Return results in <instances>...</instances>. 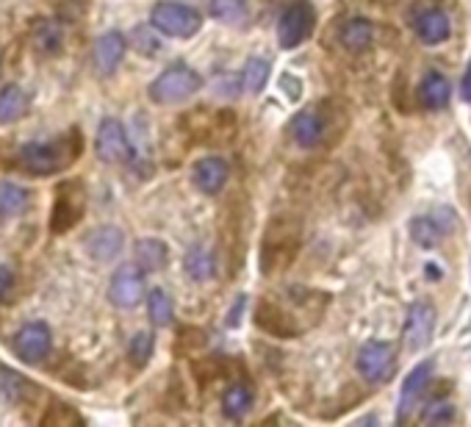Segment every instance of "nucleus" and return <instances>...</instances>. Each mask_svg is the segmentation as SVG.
Masks as SVG:
<instances>
[{
  "label": "nucleus",
  "instance_id": "nucleus-24",
  "mask_svg": "<svg viewBox=\"0 0 471 427\" xmlns=\"http://www.w3.org/2000/svg\"><path fill=\"white\" fill-rule=\"evenodd\" d=\"M64 45V31H62V25L55 22V20H37L34 25V47L45 56H53V53H59Z\"/></svg>",
  "mask_w": 471,
  "mask_h": 427
},
{
  "label": "nucleus",
  "instance_id": "nucleus-18",
  "mask_svg": "<svg viewBox=\"0 0 471 427\" xmlns=\"http://www.w3.org/2000/svg\"><path fill=\"white\" fill-rule=\"evenodd\" d=\"M253 403H256V391L247 383H233L225 389V394H222V416L239 422L241 416L249 414Z\"/></svg>",
  "mask_w": 471,
  "mask_h": 427
},
{
  "label": "nucleus",
  "instance_id": "nucleus-14",
  "mask_svg": "<svg viewBox=\"0 0 471 427\" xmlns=\"http://www.w3.org/2000/svg\"><path fill=\"white\" fill-rule=\"evenodd\" d=\"M324 117L319 114V108H305L291 120V136L299 148H319L324 141Z\"/></svg>",
  "mask_w": 471,
  "mask_h": 427
},
{
  "label": "nucleus",
  "instance_id": "nucleus-28",
  "mask_svg": "<svg viewBox=\"0 0 471 427\" xmlns=\"http://www.w3.org/2000/svg\"><path fill=\"white\" fill-rule=\"evenodd\" d=\"M206 4H208L211 17L219 22H241L247 14L244 0H206Z\"/></svg>",
  "mask_w": 471,
  "mask_h": 427
},
{
  "label": "nucleus",
  "instance_id": "nucleus-26",
  "mask_svg": "<svg viewBox=\"0 0 471 427\" xmlns=\"http://www.w3.org/2000/svg\"><path fill=\"white\" fill-rule=\"evenodd\" d=\"M147 314H150V322L156 328H166L175 317V305H172V297L166 295L164 289H153L147 292Z\"/></svg>",
  "mask_w": 471,
  "mask_h": 427
},
{
  "label": "nucleus",
  "instance_id": "nucleus-31",
  "mask_svg": "<svg viewBox=\"0 0 471 427\" xmlns=\"http://www.w3.org/2000/svg\"><path fill=\"white\" fill-rule=\"evenodd\" d=\"M153 347H156V341H153V333L142 330V333H136L130 338V345H128V355L136 366H145L153 355Z\"/></svg>",
  "mask_w": 471,
  "mask_h": 427
},
{
  "label": "nucleus",
  "instance_id": "nucleus-23",
  "mask_svg": "<svg viewBox=\"0 0 471 427\" xmlns=\"http://www.w3.org/2000/svg\"><path fill=\"white\" fill-rule=\"evenodd\" d=\"M133 252H136V264L145 272H158L170 261V250H166L161 239H139Z\"/></svg>",
  "mask_w": 471,
  "mask_h": 427
},
{
  "label": "nucleus",
  "instance_id": "nucleus-17",
  "mask_svg": "<svg viewBox=\"0 0 471 427\" xmlns=\"http://www.w3.org/2000/svg\"><path fill=\"white\" fill-rule=\"evenodd\" d=\"M122 244H125V236L120 227L114 225H103L97 227V231H92L87 236V250L95 261H111L117 259V255L122 252Z\"/></svg>",
  "mask_w": 471,
  "mask_h": 427
},
{
  "label": "nucleus",
  "instance_id": "nucleus-32",
  "mask_svg": "<svg viewBox=\"0 0 471 427\" xmlns=\"http://www.w3.org/2000/svg\"><path fill=\"white\" fill-rule=\"evenodd\" d=\"M422 419L427 424H447L455 419V408L447 403V400H433L425 411H422Z\"/></svg>",
  "mask_w": 471,
  "mask_h": 427
},
{
  "label": "nucleus",
  "instance_id": "nucleus-7",
  "mask_svg": "<svg viewBox=\"0 0 471 427\" xmlns=\"http://www.w3.org/2000/svg\"><path fill=\"white\" fill-rule=\"evenodd\" d=\"M95 150H97L100 161H105V164H125V161H130L133 148H130V139H128L125 125L120 120H114V117H105L97 125Z\"/></svg>",
  "mask_w": 471,
  "mask_h": 427
},
{
  "label": "nucleus",
  "instance_id": "nucleus-33",
  "mask_svg": "<svg viewBox=\"0 0 471 427\" xmlns=\"http://www.w3.org/2000/svg\"><path fill=\"white\" fill-rule=\"evenodd\" d=\"M12 286H14V272H12V267L0 264V303L9 297Z\"/></svg>",
  "mask_w": 471,
  "mask_h": 427
},
{
  "label": "nucleus",
  "instance_id": "nucleus-15",
  "mask_svg": "<svg viewBox=\"0 0 471 427\" xmlns=\"http://www.w3.org/2000/svg\"><path fill=\"white\" fill-rule=\"evenodd\" d=\"M413 28H416V37L425 45H441L452 34V22L441 9H422L413 20Z\"/></svg>",
  "mask_w": 471,
  "mask_h": 427
},
{
  "label": "nucleus",
  "instance_id": "nucleus-13",
  "mask_svg": "<svg viewBox=\"0 0 471 427\" xmlns=\"http://www.w3.org/2000/svg\"><path fill=\"white\" fill-rule=\"evenodd\" d=\"M125 50H128L125 37L117 34V31H108V34L97 37V42H95V47H92V62H95V67H97L103 75H111V73H114V70L122 64Z\"/></svg>",
  "mask_w": 471,
  "mask_h": 427
},
{
  "label": "nucleus",
  "instance_id": "nucleus-10",
  "mask_svg": "<svg viewBox=\"0 0 471 427\" xmlns=\"http://www.w3.org/2000/svg\"><path fill=\"white\" fill-rule=\"evenodd\" d=\"M435 330V308L430 303H413L408 308V320H405V347L419 353L433 341Z\"/></svg>",
  "mask_w": 471,
  "mask_h": 427
},
{
  "label": "nucleus",
  "instance_id": "nucleus-34",
  "mask_svg": "<svg viewBox=\"0 0 471 427\" xmlns=\"http://www.w3.org/2000/svg\"><path fill=\"white\" fill-rule=\"evenodd\" d=\"M460 92H463V100L471 103V64L466 67V75H463V83H460Z\"/></svg>",
  "mask_w": 471,
  "mask_h": 427
},
{
  "label": "nucleus",
  "instance_id": "nucleus-30",
  "mask_svg": "<svg viewBox=\"0 0 471 427\" xmlns=\"http://www.w3.org/2000/svg\"><path fill=\"white\" fill-rule=\"evenodd\" d=\"M130 39H133L136 50H139V53H145V56H156V53L161 50V42H158V28H153V22H150V25H136Z\"/></svg>",
  "mask_w": 471,
  "mask_h": 427
},
{
  "label": "nucleus",
  "instance_id": "nucleus-3",
  "mask_svg": "<svg viewBox=\"0 0 471 427\" xmlns=\"http://www.w3.org/2000/svg\"><path fill=\"white\" fill-rule=\"evenodd\" d=\"M70 158L72 150H67V141H31V145H22L20 150V164L31 175L59 173L64 164H70Z\"/></svg>",
  "mask_w": 471,
  "mask_h": 427
},
{
  "label": "nucleus",
  "instance_id": "nucleus-12",
  "mask_svg": "<svg viewBox=\"0 0 471 427\" xmlns=\"http://www.w3.org/2000/svg\"><path fill=\"white\" fill-rule=\"evenodd\" d=\"M228 173H231V169H228L225 158L206 156V158H200L198 164H194L191 178H194V184H198V189L203 194H219L228 184Z\"/></svg>",
  "mask_w": 471,
  "mask_h": 427
},
{
  "label": "nucleus",
  "instance_id": "nucleus-21",
  "mask_svg": "<svg viewBox=\"0 0 471 427\" xmlns=\"http://www.w3.org/2000/svg\"><path fill=\"white\" fill-rule=\"evenodd\" d=\"M374 39V25L364 17H352L341 25L339 31V42L349 50V53H360L366 50Z\"/></svg>",
  "mask_w": 471,
  "mask_h": 427
},
{
  "label": "nucleus",
  "instance_id": "nucleus-9",
  "mask_svg": "<svg viewBox=\"0 0 471 427\" xmlns=\"http://www.w3.org/2000/svg\"><path fill=\"white\" fill-rule=\"evenodd\" d=\"M297 247H299V236H297V231H291V222H289L283 236H281V225L272 222L266 242H264V269L274 272V269L289 267L297 255Z\"/></svg>",
  "mask_w": 471,
  "mask_h": 427
},
{
  "label": "nucleus",
  "instance_id": "nucleus-22",
  "mask_svg": "<svg viewBox=\"0 0 471 427\" xmlns=\"http://www.w3.org/2000/svg\"><path fill=\"white\" fill-rule=\"evenodd\" d=\"M28 106H31V100H28L22 87H17V83L4 87L0 90V125H12L22 120L28 114Z\"/></svg>",
  "mask_w": 471,
  "mask_h": 427
},
{
  "label": "nucleus",
  "instance_id": "nucleus-20",
  "mask_svg": "<svg viewBox=\"0 0 471 427\" xmlns=\"http://www.w3.org/2000/svg\"><path fill=\"white\" fill-rule=\"evenodd\" d=\"M28 209H31V192L20 184L0 181V217L14 219V217H22Z\"/></svg>",
  "mask_w": 471,
  "mask_h": 427
},
{
  "label": "nucleus",
  "instance_id": "nucleus-6",
  "mask_svg": "<svg viewBox=\"0 0 471 427\" xmlns=\"http://www.w3.org/2000/svg\"><path fill=\"white\" fill-rule=\"evenodd\" d=\"M145 269L139 267L136 261L133 264H125L114 272L108 283V300L111 305H117L122 311H130L136 308L139 303L145 300Z\"/></svg>",
  "mask_w": 471,
  "mask_h": 427
},
{
  "label": "nucleus",
  "instance_id": "nucleus-19",
  "mask_svg": "<svg viewBox=\"0 0 471 427\" xmlns=\"http://www.w3.org/2000/svg\"><path fill=\"white\" fill-rule=\"evenodd\" d=\"M450 95H452V87H450V81L443 78L441 73H427L419 83V103L430 111H438L450 103Z\"/></svg>",
  "mask_w": 471,
  "mask_h": 427
},
{
  "label": "nucleus",
  "instance_id": "nucleus-25",
  "mask_svg": "<svg viewBox=\"0 0 471 427\" xmlns=\"http://www.w3.org/2000/svg\"><path fill=\"white\" fill-rule=\"evenodd\" d=\"M183 267H186V275L194 280V283H206L214 278V255L211 250L200 247V244H194L189 252H186V259H183Z\"/></svg>",
  "mask_w": 471,
  "mask_h": 427
},
{
  "label": "nucleus",
  "instance_id": "nucleus-29",
  "mask_svg": "<svg viewBox=\"0 0 471 427\" xmlns=\"http://www.w3.org/2000/svg\"><path fill=\"white\" fill-rule=\"evenodd\" d=\"M410 239L419 247H435L441 239V227L430 217H416L410 219Z\"/></svg>",
  "mask_w": 471,
  "mask_h": 427
},
{
  "label": "nucleus",
  "instance_id": "nucleus-11",
  "mask_svg": "<svg viewBox=\"0 0 471 427\" xmlns=\"http://www.w3.org/2000/svg\"><path fill=\"white\" fill-rule=\"evenodd\" d=\"M430 375H433V361H425V363H419L416 369H410L408 378L402 380V389H400V408H397V419H400V422H405V419L416 411V406H419L422 394H425V389H427V383H430Z\"/></svg>",
  "mask_w": 471,
  "mask_h": 427
},
{
  "label": "nucleus",
  "instance_id": "nucleus-2",
  "mask_svg": "<svg viewBox=\"0 0 471 427\" xmlns=\"http://www.w3.org/2000/svg\"><path fill=\"white\" fill-rule=\"evenodd\" d=\"M200 87H203V78L189 64H172L150 83V98L153 103H161V106H175L189 100L191 95H198Z\"/></svg>",
  "mask_w": 471,
  "mask_h": 427
},
{
  "label": "nucleus",
  "instance_id": "nucleus-4",
  "mask_svg": "<svg viewBox=\"0 0 471 427\" xmlns=\"http://www.w3.org/2000/svg\"><path fill=\"white\" fill-rule=\"evenodd\" d=\"M357 372L364 375L366 383L380 386L388 383L397 372V353L385 341H366L357 353Z\"/></svg>",
  "mask_w": 471,
  "mask_h": 427
},
{
  "label": "nucleus",
  "instance_id": "nucleus-8",
  "mask_svg": "<svg viewBox=\"0 0 471 427\" xmlns=\"http://www.w3.org/2000/svg\"><path fill=\"white\" fill-rule=\"evenodd\" d=\"M12 347L20 361L25 363H42L53 350V333L45 322H25L17 333Z\"/></svg>",
  "mask_w": 471,
  "mask_h": 427
},
{
  "label": "nucleus",
  "instance_id": "nucleus-27",
  "mask_svg": "<svg viewBox=\"0 0 471 427\" xmlns=\"http://www.w3.org/2000/svg\"><path fill=\"white\" fill-rule=\"evenodd\" d=\"M266 81H269V64L264 59H249L241 70V87L249 92V95H256L266 87Z\"/></svg>",
  "mask_w": 471,
  "mask_h": 427
},
{
  "label": "nucleus",
  "instance_id": "nucleus-5",
  "mask_svg": "<svg viewBox=\"0 0 471 427\" xmlns=\"http://www.w3.org/2000/svg\"><path fill=\"white\" fill-rule=\"evenodd\" d=\"M314 22H316V12L308 0H294L291 6H286L281 20H277V42L286 50L302 45L311 37Z\"/></svg>",
  "mask_w": 471,
  "mask_h": 427
},
{
  "label": "nucleus",
  "instance_id": "nucleus-1",
  "mask_svg": "<svg viewBox=\"0 0 471 427\" xmlns=\"http://www.w3.org/2000/svg\"><path fill=\"white\" fill-rule=\"evenodd\" d=\"M150 22L170 39H191L203 28V14L178 0H161L150 12Z\"/></svg>",
  "mask_w": 471,
  "mask_h": 427
},
{
  "label": "nucleus",
  "instance_id": "nucleus-16",
  "mask_svg": "<svg viewBox=\"0 0 471 427\" xmlns=\"http://www.w3.org/2000/svg\"><path fill=\"white\" fill-rule=\"evenodd\" d=\"M83 217V194L78 186H64L55 194L53 211V231H70V227Z\"/></svg>",
  "mask_w": 471,
  "mask_h": 427
}]
</instances>
